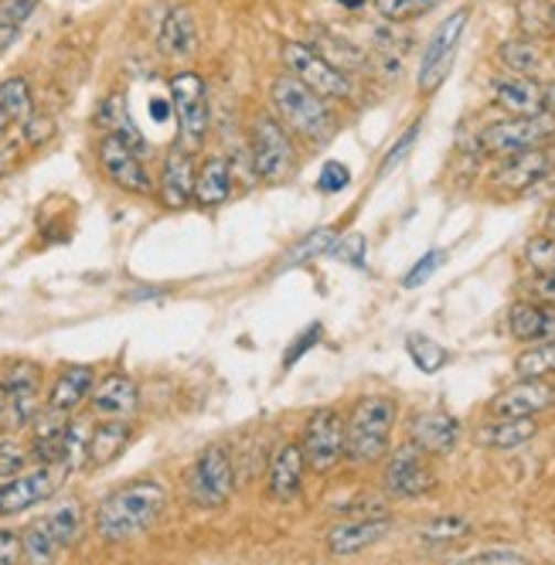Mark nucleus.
<instances>
[{
  "label": "nucleus",
  "instance_id": "obj_1",
  "mask_svg": "<svg viewBox=\"0 0 555 565\" xmlns=\"http://www.w3.org/2000/svg\"><path fill=\"white\" fill-rule=\"evenodd\" d=\"M168 508V491L161 480H134L113 491L96 508V535L106 545H127L143 539Z\"/></svg>",
  "mask_w": 555,
  "mask_h": 565
},
{
  "label": "nucleus",
  "instance_id": "obj_2",
  "mask_svg": "<svg viewBox=\"0 0 555 565\" xmlns=\"http://www.w3.org/2000/svg\"><path fill=\"white\" fill-rule=\"evenodd\" d=\"M269 106H273V116L300 140L324 143L338 130V116L331 109V99H324L321 93H313L307 83H300V78L290 75V72L273 78Z\"/></svg>",
  "mask_w": 555,
  "mask_h": 565
},
{
  "label": "nucleus",
  "instance_id": "obj_3",
  "mask_svg": "<svg viewBox=\"0 0 555 565\" xmlns=\"http://www.w3.org/2000/svg\"><path fill=\"white\" fill-rule=\"evenodd\" d=\"M399 419V406L388 395H365L348 413V460L369 467L388 457L392 429Z\"/></svg>",
  "mask_w": 555,
  "mask_h": 565
},
{
  "label": "nucleus",
  "instance_id": "obj_4",
  "mask_svg": "<svg viewBox=\"0 0 555 565\" xmlns=\"http://www.w3.org/2000/svg\"><path fill=\"white\" fill-rule=\"evenodd\" d=\"M249 164L253 174L266 184H284L297 174V147H293V134L280 124L276 116L263 113L253 119L249 130Z\"/></svg>",
  "mask_w": 555,
  "mask_h": 565
},
{
  "label": "nucleus",
  "instance_id": "obj_5",
  "mask_svg": "<svg viewBox=\"0 0 555 565\" xmlns=\"http://www.w3.org/2000/svg\"><path fill=\"white\" fill-rule=\"evenodd\" d=\"M552 143H555V113L548 109L532 113V116H504L478 134L481 153H491V157H508V153L552 147Z\"/></svg>",
  "mask_w": 555,
  "mask_h": 565
},
{
  "label": "nucleus",
  "instance_id": "obj_6",
  "mask_svg": "<svg viewBox=\"0 0 555 565\" xmlns=\"http://www.w3.org/2000/svg\"><path fill=\"white\" fill-rule=\"evenodd\" d=\"M184 488H188V501L198 511L225 508L235 491V467H232V457L225 454V447H205L198 454L188 470Z\"/></svg>",
  "mask_w": 555,
  "mask_h": 565
},
{
  "label": "nucleus",
  "instance_id": "obj_7",
  "mask_svg": "<svg viewBox=\"0 0 555 565\" xmlns=\"http://www.w3.org/2000/svg\"><path fill=\"white\" fill-rule=\"evenodd\" d=\"M300 450L313 473H328L348 457V423L338 409H313L300 433Z\"/></svg>",
  "mask_w": 555,
  "mask_h": 565
},
{
  "label": "nucleus",
  "instance_id": "obj_8",
  "mask_svg": "<svg viewBox=\"0 0 555 565\" xmlns=\"http://www.w3.org/2000/svg\"><path fill=\"white\" fill-rule=\"evenodd\" d=\"M280 55H284L287 72L297 75L300 83H307L313 93H321L331 103L351 99V75L338 62H331L324 52H317L313 45H303V42H287Z\"/></svg>",
  "mask_w": 555,
  "mask_h": 565
},
{
  "label": "nucleus",
  "instance_id": "obj_9",
  "mask_svg": "<svg viewBox=\"0 0 555 565\" xmlns=\"http://www.w3.org/2000/svg\"><path fill=\"white\" fill-rule=\"evenodd\" d=\"M467 21H470V8H457L440 28L433 31V38L426 42V52H423V62H419V75H416V89L423 96L436 93L457 62V49H460V38L467 31Z\"/></svg>",
  "mask_w": 555,
  "mask_h": 565
},
{
  "label": "nucleus",
  "instance_id": "obj_10",
  "mask_svg": "<svg viewBox=\"0 0 555 565\" xmlns=\"http://www.w3.org/2000/svg\"><path fill=\"white\" fill-rule=\"evenodd\" d=\"M436 488V470L429 463V454H423L413 443L399 447L385 457L382 467V491L395 501H416L426 498Z\"/></svg>",
  "mask_w": 555,
  "mask_h": 565
},
{
  "label": "nucleus",
  "instance_id": "obj_11",
  "mask_svg": "<svg viewBox=\"0 0 555 565\" xmlns=\"http://www.w3.org/2000/svg\"><path fill=\"white\" fill-rule=\"evenodd\" d=\"M168 89H171V109L178 116L184 143L198 147L209 137V86H205V78L191 68H184V72L171 75Z\"/></svg>",
  "mask_w": 555,
  "mask_h": 565
},
{
  "label": "nucleus",
  "instance_id": "obj_12",
  "mask_svg": "<svg viewBox=\"0 0 555 565\" xmlns=\"http://www.w3.org/2000/svg\"><path fill=\"white\" fill-rule=\"evenodd\" d=\"M0 385H4L8 395V426L11 429H24L38 419L42 413V369L34 361H11L0 375Z\"/></svg>",
  "mask_w": 555,
  "mask_h": 565
},
{
  "label": "nucleus",
  "instance_id": "obj_13",
  "mask_svg": "<svg viewBox=\"0 0 555 565\" xmlns=\"http://www.w3.org/2000/svg\"><path fill=\"white\" fill-rule=\"evenodd\" d=\"M96 153H99V168L109 178V184H116L120 191H130V194H150L153 191V181L143 168L140 150H134L127 140H120L116 134H106L99 140Z\"/></svg>",
  "mask_w": 555,
  "mask_h": 565
},
{
  "label": "nucleus",
  "instance_id": "obj_14",
  "mask_svg": "<svg viewBox=\"0 0 555 565\" xmlns=\"http://www.w3.org/2000/svg\"><path fill=\"white\" fill-rule=\"evenodd\" d=\"M62 477H68L62 467L38 463L34 470H24L11 477L8 483H0V514H18V511H28L34 504L49 501L62 488Z\"/></svg>",
  "mask_w": 555,
  "mask_h": 565
},
{
  "label": "nucleus",
  "instance_id": "obj_15",
  "mask_svg": "<svg viewBox=\"0 0 555 565\" xmlns=\"http://www.w3.org/2000/svg\"><path fill=\"white\" fill-rule=\"evenodd\" d=\"M555 171V150L552 147H535V150H519L501 157V164L494 171V184L501 191H529L542 184Z\"/></svg>",
  "mask_w": 555,
  "mask_h": 565
},
{
  "label": "nucleus",
  "instance_id": "obj_16",
  "mask_svg": "<svg viewBox=\"0 0 555 565\" xmlns=\"http://www.w3.org/2000/svg\"><path fill=\"white\" fill-rule=\"evenodd\" d=\"M555 406V385L548 379H519L501 388L491 402V416H538Z\"/></svg>",
  "mask_w": 555,
  "mask_h": 565
},
{
  "label": "nucleus",
  "instance_id": "obj_17",
  "mask_svg": "<svg viewBox=\"0 0 555 565\" xmlns=\"http://www.w3.org/2000/svg\"><path fill=\"white\" fill-rule=\"evenodd\" d=\"M307 457L300 450V443L287 439L280 443V447L273 450L269 457V470H266V491L273 501H280V504H290L300 498L303 491V473H307Z\"/></svg>",
  "mask_w": 555,
  "mask_h": 565
},
{
  "label": "nucleus",
  "instance_id": "obj_18",
  "mask_svg": "<svg viewBox=\"0 0 555 565\" xmlns=\"http://www.w3.org/2000/svg\"><path fill=\"white\" fill-rule=\"evenodd\" d=\"M392 532V518L388 514H369V518H344L334 529H328L324 545L331 555H359L372 545H378Z\"/></svg>",
  "mask_w": 555,
  "mask_h": 565
},
{
  "label": "nucleus",
  "instance_id": "obj_19",
  "mask_svg": "<svg viewBox=\"0 0 555 565\" xmlns=\"http://www.w3.org/2000/svg\"><path fill=\"white\" fill-rule=\"evenodd\" d=\"M491 103L504 116H532L545 109V86L532 75H514L504 72L491 83Z\"/></svg>",
  "mask_w": 555,
  "mask_h": 565
},
{
  "label": "nucleus",
  "instance_id": "obj_20",
  "mask_svg": "<svg viewBox=\"0 0 555 565\" xmlns=\"http://www.w3.org/2000/svg\"><path fill=\"white\" fill-rule=\"evenodd\" d=\"M409 443L429 457H447L460 443V419L447 409H426L409 423Z\"/></svg>",
  "mask_w": 555,
  "mask_h": 565
},
{
  "label": "nucleus",
  "instance_id": "obj_21",
  "mask_svg": "<svg viewBox=\"0 0 555 565\" xmlns=\"http://www.w3.org/2000/svg\"><path fill=\"white\" fill-rule=\"evenodd\" d=\"M89 398H93L89 406H93V413L99 419H127L140 406V388H137V382L130 375L109 372V375H103L93 385V395Z\"/></svg>",
  "mask_w": 555,
  "mask_h": 565
},
{
  "label": "nucleus",
  "instance_id": "obj_22",
  "mask_svg": "<svg viewBox=\"0 0 555 565\" xmlns=\"http://www.w3.org/2000/svg\"><path fill=\"white\" fill-rule=\"evenodd\" d=\"M194 160L188 150L174 147L168 157H164V168H161V181H157V194H161L164 209L171 212H181L194 201Z\"/></svg>",
  "mask_w": 555,
  "mask_h": 565
},
{
  "label": "nucleus",
  "instance_id": "obj_23",
  "mask_svg": "<svg viewBox=\"0 0 555 565\" xmlns=\"http://www.w3.org/2000/svg\"><path fill=\"white\" fill-rule=\"evenodd\" d=\"M508 331L522 344H538L555 338V303L545 300H519L508 310Z\"/></svg>",
  "mask_w": 555,
  "mask_h": 565
},
{
  "label": "nucleus",
  "instance_id": "obj_24",
  "mask_svg": "<svg viewBox=\"0 0 555 565\" xmlns=\"http://www.w3.org/2000/svg\"><path fill=\"white\" fill-rule=\"evenodd\" d=\"M535 436H538L535 416H491L488 423L478 426V433H473V439L488 450H519Z\"/></svg>",
  "mask_w": 555,
  "mask_h": 565
},
{
  "label": "nucleus",
  "instance_id": "obj_25",
  "mask_svg": "<svg viewBox=\"0 0 555 565\" xmlns=\"http://www.w3.org/2000/svg\"><path fill=\"white\" fill-rule=\"evenodd\" d=\"M96 385V369L93 365H68L55 375V385L49 392V409L72 416L83 402L93 395Z\"/></svg>",
  "mask_w": 555,
  "mask_h": 565
},
{
  "label": "nucleus",
  "instance_id": "obj_26",
  "mask_svg": "<svg viewBox=\"0 0 555 565\" xmlns=\"http://www.w3.org/2000/svg\"><path fill=\"white\" fill-rule=\"evenodd\" d=\"M157 49L168 58H191L198 52V24L188 8H171L157 28Z\"/></svg>",
  "mask_w": 555,
  "mask_h": 565
},
{
  "label": "nucleus",
  "instance_id": "obj_27",
  "mask_svg": "<svg viewBox=\"0 0 555 565\" xmlns=\"http://www.w3.org/2000/svg\"><path fill=\"white\" fill-rule=\"evenodd\" d=\"M498 62L504 72H514V75H542L545 62H548V52L542 45V38H532V34H514V38H504L498 45Z\"/></svg>",
  "mask_w": 555,
  "mask_h": 565
},
{
  "label": "nucleus",
  "instance_id": "obj_28",
  "mask_svg": "<svg viewBox=\"0 0 555 565\" xmlns=\"http://www.w3.org/2000/svg\"><path fill=\"white\" fill-rule=\"evenodd\" d=\"M232 164L225 157H209L194 174V205L218 209L232 198Z\"/></svg>",
  "mask_w": 555,
  "mask_h": 565
},
{
  "label": "nucleus",
  "instance_id": "obj_29",
  "mask_svg": "<svg viewBox=\"0 0 555 565\" xmlns=\"http://www.w3.org/2000/svg\"><path fill=\"white\" fill-rule=\"evenodd\" d=\"M134 439V429L127 419H103L93 433H89V457H86V467L99 470V467H109L116 457H120Z\"/></svg>",
  "mask_w": 555,
  "mask_h": 565
},
{
  "label": "nucleus",
  "instance_id": "obj_30",
  "mask_svg": "<svg viewBox=\"0 0 555 565\" xmlns=\"http://www.w3.org/2000/svg\"><path fill=\"white\" fill-rule=\"evenodd\" d=\"M0 113H4L11 124H24V119L34 116V96H31L28 78L11 75L0 83Z\"/></svg>",
  "mask_w": 555,
  "mask_h": 565
},
{
  "label": "nucleus",
  "instance_id": "obj_31",
  "mask_svg": "<svg viewBox=\"0 0 555 565\" xmlns=\"http://www.w3.org/2000/svg\"><path fill=\"white\" fill-rule=\"evenodd\" d=\"M514 375L519 379H552L555 375V338L538 341L514 358Z\"/></svg>",
  "mask_w": 555,
  "mask_h": 565
},
{
  "label": "nucleus",
  "instance_id": "obj_32",
  "mask_svg": "<svg viewBox=\"0 0 555 565\" xmlns=\"http://www.w3.org/2000/svg\"><path fill=\"white\" fill-rule=\"evenodd\" d=\"M45 521H49L55 542L62 548H72L78 542V535H83V504H78V501H65L55 511H49Z\"/></svg>",
  "mask_w": 555,
  "mask_h": 565
},
{
  "label": "nucleus",
  "instance_id": "obj_33",
  "mask_svg": "<svg viewBox=\"0 0 555 565\" xmlns=\"http://www.w3.org/2000/svg\"><path fill=\"white\" fill-rule=\"evenodd\" d=\"M21 548H24V558L28 562H52L62 552V545L55 542V535H52L45 518L31 521L28 529L21 532Z\"/></svg>",
  "mask_w": 555,
  "mask_h": 565
},
{
  "label": "nucleus",
  "instance_id": "obj_34",
  "mask_svg": "<svg viewBox=\"0 0 555 565\" xmlns=\"http://www.w3.org/2000/svg\"><path fill=\"white\" fill-rule=\"evenodd\" d=\"M470 532V521L460 514H436L429 518L423 529H419V542L426 545H450L457 539H463Z\"/></svg>",
  "mask_w": 555,
  "mask_h": 565
},
{
  "label": "nucleus",
  "instance_id": "obj_35",
  "mask_svg": "<svg viewBox=\"0 0 555 565\" xmlns=\"http://www.w3.org/2000/svg\"><path fill=\"white\" fill-rule=\"evenodd\" d=\"M334 242H338V228H317V232H310L307 238H300L297 246L284 256V269L303 266V263H310V259H317V256L331 253V249H334Z\"/></svg>",
  "mask_w": 555,
  "mask_h": 565
},
{
  "label": "nucleus",
  "instance_id": "obj_36",
  "mask_svg": "<svg viewBox=\"0 0 555 565\" xmlns=\"http://www.w3.org/2000/svg\"><path fill=\"white\" fill-rule=\"evenodd\" d=\"M406 351H409V358H413V365H416L419 372H426V375L440 372V369L447 365V361H450L447 348H444L440 341L426 338V334H409V338H406Z\"/></svg>",
  "mask_w": 555,
  "mask_h": 565
},
{
  "label": "nucleus",
  "instance_id": "obj_37",
  "mask_svg": "<svg viewBox=\"0 0 555 565\" xmlns=\"http://www.w3.org/2000/svg\"><path fill=\"white\" fill-rule=\"evenodd\" d=\"M525 266L538 276V273H555V235H535L529 238V246H525Z\"/></svg>",
  "mask_w": 555,
  "mask_h": 565
},
{
  "label": "nucleus",
  "instance_id": "obj_38",
  "mask_svg": "<svg viewBox=\"0 0 555 565\" xmlns=\"http://www.w3.org/2000/svg\"><path fill=\"white\" fill-rule=\"evenodd\" d=\"M31 460H34V457H31V450L24 447V443H18V439H11V436H8V439H0V477H4V480L24 473Z\"/></svg>",
  "mask_w": 555,
  "mask_h": 565
},
{
  "label": "nucleus",
  "instance_id": "obj_39",
  "mask_svg": "<svg viewBox=\"0 0 555 565\" xmlns=\"http://www.w3.org/2000/svg\"><path fill=\"white\" fill-rule=\"evenodd\" d=\"M444 259H447V256H444L440 249H429V253H426L423 259H416V266H413V269L403 276V287H406V290H416V287H423V282H426V279H429L436 269L444 266Z\"/></svg>",
  "mask_w": 555,
  "mask_h": 565
},
{
  "label": "nucleus",
  "instance_id": "obj_40",
  "mask_svg": "<svg viewBox=\"0 0 555 565\" xmlns=\"http://www.w3.org/2000/svg\"><path fill=\"white\" fill-rule=\"evenodd\" d=\"M419 130H423V119H416V124L399 137V140H395L392 143V150L385 153V164H382V174H392L395 168H399L403 164V160H406V153L413 150V143L419 140Z\"/></svg>",
  "mask_w": 555,
  "mask_h": 565
},
{
  "label": "nucleus",
  "instance_id": "obj_41",
  "mask_svg": "<svg viewBox=\"0 0 555 565\" xmlns=\"http://www.w3.org/2000/svg\"><path fill=\"white\" fill-rule=\"evenodd\" d=\"M321 338H324V328L321 324H310V328H303L300 334H297V341L290 344V351L284 354V369H293L297 361L310 351V348H317L321 344Z\"/></svg>",
  "mask_w": 555,
  "mask_h": 565
},
{
  "label": "nucleus",
  "instance_id": "obj_42",
  "mask_svg": "<svg viewBox=\"0 0 555 565\" xmlns=\"http://www.w3.org/2000/svg\"><path fill=\"white\" fill-rule=\"evenodd\" d=\"M351 184V171L341 164V160H328V164L321 168V174H317V188H321L324 194H338Z\"/></svg>",
  "mask_w": 555,
  "mask_h": 565
},
{
  "label": "nucleus",
  "instance_id": "obj_43",
  "mask_svg": "<svg viewBox=\"0 0 555 565\" xmlns=\"http://www.w3.org/2000/svg\"><path fill=\"white\" fill-rule=\"evenodd\" d=\"M338 259L351 263V266H365V235L351 232V235H338L334 249H331Z\"/></svg>",
  "mask_w": 555,
  "mask_h": 565
},
{
  "label": "nucleus",
  "instance_id": "obj_44",
  "mask_svg": "<svg viewBox=\"0 0 555 565\" xmlns=\"http://www.w3.org/2000/svg\"><path fill=\"white\" fill-rule=\"evenodd\" d=\"M372 8H375L388 24L416 21V14H413V0H372Z\"/></svg>",
  "mask_w": 555,
  "mask_h": 565
},
{
  "label": "nucleus",
  "instance_id": "obj_45",
  "mask_svg": "<svg viewBox=\"0 0 555 565\" xmlns=\"http://www.w3.org/2000/svg\"><path fill=\"white\" fill-rule=\"evenodd\" d=\"M38 11V0H0V21L8 24H24Z\"/></svg>",
  "mask_w": 555,
  "mask_h": 565
},
{
  "label": "nucleus",
  "instance_id": "obj_46",
  "mask_svg": "<svg viewBox=\"0 0 555 565\" xmlns=\"http://www.w3.org/2000/svg\"><path fill=\"white\" fill-rule=\"evenodd\" d=\"M52 134H55V124H52L49 116H31V119H24V140L31 147H42L45 140H52Z\"/></svg>",
  "mask_w": 555,
  "mask_h": 565
},
{
  "label": "nucleus",
  "instance_id": "obj_47",
  "mask_svg": "<svg viewBox=\"0 0 555 565\" xmlns=\"http://www.w3.org/2000/svg\"><path fill=\"white\" fill-rule=\"evenodd\" d=\"M18 558H24V548H21V535L0 529V565H14Z\"/></svg>",
  "mask_w": 555,
  "mask_h": 565
},
{
  "label": "nucleus",
  "instance_id": "obj_48",
  "mask_svg": "<svg viewBox=\"0 0 555 565\" xmlns=\"http://www.w3.org/2000/svg\"><path fill=\"white\" fill-rule=\"evenodd\" d=\"M470 562H504V565H514V562H525L522 552H514V548H481V552H473Z\"/></svg>",
  "mask_w": 555,
  "mask_h": 565
},
{
  "label": "nucleus",
  "instance_id": "obj_49",
  "mask_svg": "<svg viewBox=\"0 0 555 565\" xmlns=\"http://www.w3.org/2000/svg\"><path fill=\"white\" fill-rule=\"evenodd\" d=\"M532 297L545 300V303H555V273H538L532 279Z\"/></svg>",
  "mask_w": 555,
  "mask_h": 565
},
{
  "label": "nucleus",
  "instance_id": "obj_50",
  "mask_svg": "<svg viewBox=\"0 0 555 565\" xmlns=\"http://www.w3.org/2000/svg\"><path fill=\"white\" fill-rule=\"evenodd\" d=\"M18 24H8V21H0V55H4L11 45H14V38H18Z\"/></svg>",
  "mask_w": 555,
  "mask_h": 565
},
{
  "label": "nucleus",
  "instance_id": "obj_51",
  "mask_svg": "<svg viewBox=\"0 0 555 565\" xmlns=\"http://www.w3.org/2000/svg\"><path fill=\"white\" fill-rule=\"evenodd\" d=\"M440 4H444V0H413V14L416 18H426L429 11H436Z\"/></svg>",
  "mask_w": 555,
  "mask_h": 565
},
{
  "label": "nucleus",
  "instance_id": "obj_52",
  "mask_svg": "<svg viewBox=\"0 0 555 565\" xmlns=\"http://www.w3.org/2000/svg\"><path fill=\"white\" fill-rule=\"evenodd\" d=\"M545 109L555 113V78H552V83H545Z\"/></svg>",
  "mask_w": 555,
  "mask_h": 565
},
{
  "label": "nucleus",
  "instance_id": "obj_53",
  "mask_svg": "<svg viewBox=\"0 0 555 565\" xmlns=\"http://www.w3.org/2000/svg\"><path fill=\"white\" fill-rule=\"evenodd\" d=\"M150 113H153V119H168V113H171V109H168L164 103H153V106H150Z\"/></svg>",
  "mask_w": 555,
  "mask_h": 565
},
{
  "label": "nucleus",
  "instance_id": "obj_54",
  "mask_svg": "<svg viewBox=\"0 0 555 565\" xmlns=\"http://www.w3.org/2000/svg\"><path fill=\"white\" fill-rule=\"evenodd\" d=\"M8 127H11V119L0 113V143H4V137H8Z\"/></svg>",
  "mask_w": 555,
  "mask_h": 565
},
{
  "label": "nucleus",
  "instance_id": "obj_55",
  "mask_svg": "<svg viewBox=\"0 0 555 565\" xmlns=\"http://www.w3.org/2000/svg\"><path fill=\"white\" fill-rule=\"evenodd\" d=\"M545 232H552V235H555V212H552V215L545 218Z\"/></svg>",
  "mask_w": 555,
  "mask_h": 565
},
{
  "label": "nucleus",
  "instance_id": "obj_56",
  "mask_svg": "<svg viewBox=\"0 0 555 565\" xmlns=\"http://www.w3.org/2000/svg\"><path fill=\"white\" fill-rule=\"evenodd\" d=\"M338 4H348V8H362L365 0H338Z\"/></svg>",
  "mask_w": 555,
  "mask_h": 565
},
{
  "label": "nucleus",
  "instance_id": "obj_57",
  "mask_svg": "<svg viewBox=\"0 0 555 565\" xmlns=\"http://www.w3.org/2000/svg\"><path fill=\"white\" fill-rule=\"evenodd\" d=\"M4 406H8V395H4V385H0V413H4Z\"/></svg>",
  "mask_w": 555,
  "mask_h": 565
},
{
  "label": "nucleus",
  "instance_id": "obj_58",
  "mask_svg": "<svg viewBox=\"0 0 555 565\" xmlns=\"http://www.w3.org/2000/svg\"><path fill=\"white\" fill-rule=\"evenodd\" d=\"M552 28H555V4H552Z\"/></svg>",
  "mask_w": 555,
  "mask_h": 565
}]
</instances>
